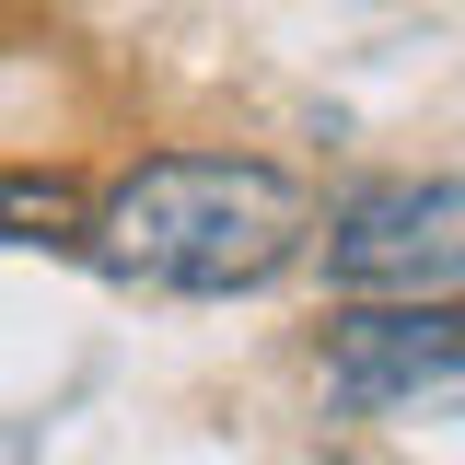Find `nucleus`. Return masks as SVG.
Instances as JSON below:
<instances>
[{"mask_svg":"<svg viewBox=\"0 0 465 465\" xmlns=\"http://www.w3.org/2000/svg\"><path fill=\"white\" fill-rule=\"evenodd\" d=\"M82 244L140 291H256L314 244V198L256 152H152L94 198Z\"/></svg>","mask_w":465,"mask_h":465,"instance_id":"f257e3e1","label":"nucleus"},{"mask_svg":"<svg viewBox=\"0 0 465 465\" xmlns=\"http://www.w3.org/2000/svg\"><path fill=\"white\" fill-rule=\"evenodd\" d=\"M326 280L361 302H465V174H384L326 210Z\"/></svg>","mask_w":465,"mask_h":465,"instance_id":"f03ea898","label":"nucleus"},{"mask_svg":"<svg viewBox=\"0 0 465 465\" xmlns=\"http://www.w3.org/2000/svg\"><path fill=\"white\" fill-rule=\"evenodd\" d=\"M465 396V302H349L326 326V407Z\"/></svg>","mask_w":465,"mask_h":465,"instance_id":"7ed1b4c3","label":"nucleus"},{"mask_svg":"<svg viewBox=\"0 0 465 465\" xmlns=\"http://www.w3.org/2000/svg\"><path fill=\"white\" fill-rule=\"evenodd\" d=\"M70 232V186L58 174H0V244H47Z\"/></svg>","mask_w":465,"mask_h":465,"instance_id":"20e7f679","label":"nucleus"}]
</instances>
